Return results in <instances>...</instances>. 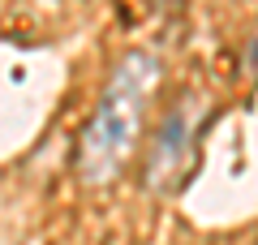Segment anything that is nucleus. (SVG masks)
I'll return each mask as SVG.
<instances>
[{"mask_svg": "<svg viewBox=\"0 0 258 245\" xmlns=\"http://www.w3.org/2000/svg\"><path fill=\"white\" fill-rule=\"evenodd\" d=\"M198 129H203V108H198V99L181 95L176 108L164 116V125L155 134V146H151V159H147V190L164 194V190H172L181 181Z\"/></svg>", "mask_w": 258, "mask_h": 245, "instance_id": "nucleus-2", "label": "nucleus"}, {"mask_svg": "<svg viewBox=\"0 0 258 245\" xmlns=\"http://www.w3.org/2000/svg\"><path fill=\"white\" fill-rule=\"evenodd\" d=\"M245 69L258 78V35H254V43H249V52H245Z\"/></svg>", "mask_w": 258, "mask_h": 245, "instance_id": "nucleus-3", "label": "nucleus"}, {"mask_svg": "<svg viewBox=\"0 0 258 245\" xmlns=\"http://www.w3.org/2000/svg\"><path fill=\"white\" fill-rule=\"evenodd\" d=\"M159 82V60L147 52H129L112 69L108 91L99 95V108L86 120L78 138V172L82 181L103 185L120 172V163L138 146L142 120H147V99Z\"/></svg>", "mask_w": 258, "mask_h": 245, "instance_id": "nucleus-1", "label": "nucleus"}]
</instances>
